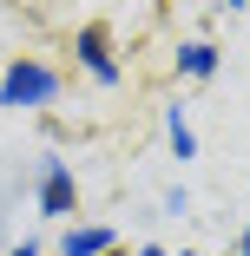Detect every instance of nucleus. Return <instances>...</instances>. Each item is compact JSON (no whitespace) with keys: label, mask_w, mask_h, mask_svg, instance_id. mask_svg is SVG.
Returning <instances> with one entry per match:
<instances>
[{"label":"nucleus","mask_w":250,"mask_h":256,"mask_svg":"<svg viewBox=\"0 0 250 256\" xmlns=\"http://www.w3.org/2000/svg\"><path fill=\"white\" fill-rule=\"evenodd\" d=\"M106 250H112V230H99V224L66 230V256H106Z\"/></svg>","instance_id":"20e7f679"},{"label":"nucleus","mask_w":250,"mask_h":256,"mask_svg":"<svg viewBox=\"0 0 250 256\" xmlns=\"http://www.w3.org/2000/svg\"><path fill=\"white\" fill-rule=\"evenodd\" d=\"M230 7H243V0H230Z\"/></svg>","instance_id":"9d476101"},{"label":"nucleus","mask_w":250,"mask_h":256,"mask_svg":"<svg viewBox=\"0 0 250 256\" xmlns=\"http://www.w3.org/2000/svg\"><path fill=\"white\" fill-rule=\"evenodd\" d=\"M40 210L46 217H66L73 210V171L60 158H46V178H40Z\"/></svg>","instance_id":"f03ea898"},{"label":"nucleus","mask_w":250,"mask_h":256,"mask_svg":"<svg viewBox=\"0 0 250 256\" xmlns=\"http://www.w3.org/2000/svg\"><path fill=\"white\" fill-rule=\"evenodd\" d=\"M73 46H79V66H86L99 86H112V79H119V66H112V53H106V33H99V26H86Z\"/></svg>","instance_id":"7ed1b4c3"},{"label":"nucleus","mask_w":250,"mask_h":256,"mask_svg":"<svg viewBox=\"0 0 250 256\" xmlns=\"http://www.w3.org/2000/svg\"><path fill=\"white\" fill-rule=\"evenodd\" d=\"M165 125H171V151H178V158H191L197 138H191V125H184V112H178V106H171V118H165Z\"/></svg>","instance_id":"423d86ee"},{"label":"nucleus","mask_w":250,"mask_h":256,"mask_svg":"<svg viewBox=\"0 0 250 256\" xmlns=\"http://www.w3.org/2000/svg\"><path fill=\"white\" fill-rule=\"evenodd\" d=\"M237 256H250V230H243V243H237Z\"/></svg>","instance_id":"1a4fd4ad"},{"label":"nucleus","mask_w":250,"mask_h":256,"mask_svg":"<svg viewBox=\"0 0 250 256\" xmlns=\"http://www.w3.org/2000/svg\"><path fill=\"white\" fill-rule=\"evenodd\" d=\"M7 256H40V243H20V250H7Z\"/></svg>","instance_id":"0eeeda50"},{"label":"nucleus","mask_w":250,"mask_h":256,"mask_svg":"<svg viewBox=\"0 0 250 256\" xmlns=\"http://www.w3.org/2000/svg\"><path fill=\"white\" fill-rule=\"evenodd\" d=\"M138 256H165V250H158V243H145V250H138Z\"/></svg>","instance_id":"6e6552de"},{"label":"nucleus","mask_w":250,"mask_h":256,"mask_svg":"<svg viewBox=\"0 0 250 256\" xmlns=\"http://www.w3.org/2000/svg\"><path fill=\"white\" fill-rule=\"evenodd\" d=\"M178 72L211 79V72H217V46H204V40H197V46H184V53H178Z\"/></svg>","instance_id":"39448f33"},{"label":"nucleus","mask_w":250,"mask_h":256,"mask_svg":"<svg viewBox=\"0 0 250 256\" xmlns=\"http://www.w3.org/2000/svg\"><path fill=\"white\" fill-rule=\"evenodd\" d=\"M106 256H119V250H106Z\"/></svg>","instance_id":"9b49d317"},{"label":"nucleus","mask_w":250,"mask_h":256,"mask_svg":"<svg viewBox=\"0 0 250 256\" xmlns=\"http://www.w3.org/2000/svg\"><path fill=\"white\" fill-rule=\"evenodd\" d=\"M53 92H60L53 72L40 60H20V66H7V79H0V106H46Z\"/></svg>","instance_id":"f257e3e1"}]
</instances>
